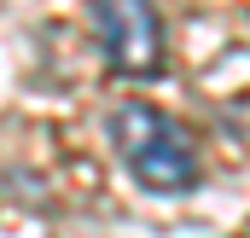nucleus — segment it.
<instances>
[{"instance_id":"obj_2","label":"nucleus","mask_w":250,"mask_h":238,"mask_svg":"<svg viewBox=\"0 0 250 238\" xmlns=\"http://www.w3.org/2000/svg\"><path fill=\"white\" fill-rule=\"evenodd\" d=\"M93 41L111 70L123 76H157L163 70V18L151 0H87Z\"/></svg>"},{"instance_id":"obj_1","label":"nucleus","mask_w":250,"mask_h":238,"mask_svg":"<svg viewBox=\"0 0 250 238\" xmlns=\"http://www.w3.org/2000/svg\"><path fill=\"white\" fill-rule=\"evenodd\" d=\"M105 134H111L117 163H123L146 192L181 198V192H192V186L204 180V163H198L192 134L169 117L163 105H151V99H123V105H111Z\"/></svg>"}]
</instances>
